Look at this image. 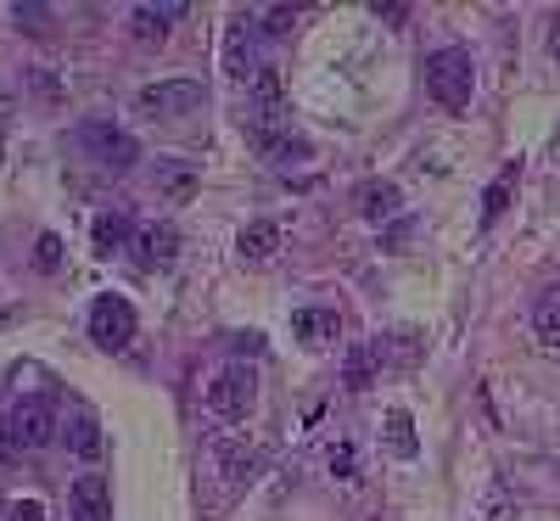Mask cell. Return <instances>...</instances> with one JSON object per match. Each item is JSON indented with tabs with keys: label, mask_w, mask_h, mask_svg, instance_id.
<instances>
[{
	"label": "cell",
	"mask_w": 560,
	"mask_h": 521,
	"mask_svg": "<svg viewBox=\"0 0 560 521\" xmlns=\"http://www.w3.org/2000/svg\"><path fill=\"white\" fill-rule=\"evenodd\" d=\"M471 90H477V62L465 45H443V51L427 57V96L448 113L471 107Z\"/></svg>",
	"instance_id": "1"
},
{
	"label": "cell",
	"mask_w": 560,
	"mask_h": 521,
	"mask_svg": "<svg viewBox=\"0 0 560 521\" xmlns=\"http://www.w3.org/2000/svg\"><path fill=\"white\" fill-rule=\"evenodd\" d=\"M258 404V370L253 364H224L208 382V409L219 420H247Z\"/></svg>",
	"instance_id": "2"
},
{
	"label": "cell",
	"mask_w": 560,
	"mask_h": 521,
	"mask_svg": "<svg viewBox=\"0 0 560 521\" xmlns=\"http://www.w3.org/2000/svg\"><path fill=\"white\" fill-rule=\"evenodd\" d=\"M208 102V90L197 79H158L147 84L135 96V113H147V118H185V113H202Z\"/></svg>",
	"instance_id": "3"
},
{
	"label": "cell",
	"mask_w": 560,
	"mask_h": 521,
	"mask_svg": "<svg viewBox=\"0 0 560 521\" xmlns=\"http://www.w3.org/2000/svg\"><path fill=\"white\" fill-rule=\"evenodd\" d=\"M90 337H96V348L107 354H124L135 343V309L113 292H102L96 303H90Z\"/></svg>",
	"instance_id": "4"
},
{
	"label": "cell",
	"mask_w": 560,
	"mask_h": 521,
	"mask_svg": "<svg viewBox=\"0 0 560 521\" xmlns=\"http://www.w3.org/2000/svg\"><path fill=\"white\" fill-rule=\"evenodd\" d=\"M7 426H12L18 449H45V443H57V432H62L51 398H23V404L7 415Z\"/></svg>",
	"instance_id": "5"
},
{
	"label": "cell",
	"mask_w": 560,
	"mask_h": 521,
	"mask_svg": "<svg viewBox=\"0 0 560 521\" xmlns=\"http://www.w3.org/2000/svg\"><path fill=\"white\" fill-rule=\"evenodd\" d=\"M84 152L96 158L102 169H113V174H124V169H135V158H140V147H135V135H124V129H113V124H84Z\"/></svg>",
	"instance_id": "6"
},
{
	"label": "cell",
	"mask_w": 560,
	"mask_h": 521,
	"mask_svg": "<svg viewBox=\"0 0 560 521\" xmlns=\"http://www.w3.org/2000/svg\"><path fill=\"white\" fill-rule=\"evenodd\" d=\"M68 516L73 521H113V483L102 471H84V477L68 488Z\"/></svg>",
	"instance_id": "7"
},
{
	"label": "cell",
	"mask_w": 560,
	"mask_h": 521,
	"mask_svg": "<svg viewBox=\"0 0 560 521\" xmlns=\"http://www.w3.org/2000/svg\"><path fill=\"white\" fill-rule=\"evenodd\" d=\"M253 18H236L230 23V34H224V73L230 79H242V84H253L258 79V57H253V28H247Z\"/></svg>",
	"instance_id": "8"
},
{
	"label": "cell",
	"mask_w": 560,
	"mask_h": 521,
	"mask_svg": "<svg viewBox=\"0 0 560 521\" xmlns=\"http://www.w3.org/2000/svg\"><path fill=\"white\" fill-rule=\"evenodd\" d=\"M135 258L147 264V269H163L179 258V230L174 224H147V230H135Z\"/></svg>",
	"instance_id": "9"
},
{
	"label": "cell",
	"mask_w": 560,
	"mask_h": 521,
	"mask_svg": "<svg viewBox=\"0 0 560 521\" xmlns=\"http://www.w3.org/2000/svg\"><path fill=\"white\" fill-rule=\"evenodd\" d=\"M292 337H303L308 348H331L342 337V320H337V309H298L292 314Z\"/></svg>",
	"instance_id": "10"
},
{
	"label": "cell",
	"mask_w": 560,
	"mask_h": 521,
	"mask_svg": "<svg viewBox=\"0 0 560 521\" xmlns=\"http://www.w3.org/2000/svg\"><path fill=\"white\" fill-rule=\"evenodd\" d=\"M247 140H253L269 163H303V158H308V140H298L292 129H258V124H253Z\"/></svg>",
	"instance_id": "11"
},
{
	"label": "cell",
	"mask_w": 560,
	"mask_h": 521,
	"mask_svg": "<svg viewBox=\"0 0 560 521\" xmlns=\"http://www.w3.org/2000/svg\"><path fill=\"white\" fill-rule=\"evenodd\" d=\"M174 18H185L179 0H168V7H135V12H129V34H135L140 45H158V39H168V23H174Z\"/></svg>",
	"instance_id": "12"
},
{
	"label": "cell",
	"mask_w": 560,
	"mask_h": 521,
	"mask_svg": "<svg viewBox=\"0 0 560 521\" xmlns=\"http://www.w3.org/2000/svg\"><path fill=\"white\" fill-rule=\"evenodd\" d=\"M62 438H68V449H73L79 460H102V420L90 415V409H73V415H68Z\"/></svg>",
	"instance_id": "13"
},
{
	"label": "cell",
	"mask_w": 560,
	"mask_h": 521,
	"mask_svg": "<svg viewBox=\"0 0 560 521\" xmlns=\"http://www.w3.org/2000/svg\"><path fill=\"white\" fill-rule=\"evenodd\" d=\"M236 253H242L247 264H269V258L280 253V230H275L269 219H253V224L236 235Z\"/></svg>",
	"instance_id": "14"
},
{
	"label": "cell",
	"mask_w": 560,
	"mask_h": 521,
	"mask_svg": "<svg viewBox=\"0 0 560 521\" xmlns=\"http://www.w3.org/2000/svg\"><path fill=\"white\" fill-rule=\"evenodd\" d=\"M533 337L544 348H560V287L538 292V303H533Z\"/></svg>",
	"instance_id": "15"
},
{
	"label": "cell",
	"mask_w": 560,
	"mask_h": 521,
	"mask_svg": "<svg viewBox=\"0 0 560 521\" xmlns=\"http://www.w3.org/2000/svg\"><path fill=\"white\" fill-rule=\"evenodd\" d=\"M382 443H387V454H398V460H415V454H420V438H415V420H409L404 409H393V415L382 420Z\"/></svg>",
	"instance_id": "16"
},
{
	"label": "cell",
	"mask_w": 560,
	"mask_h": 521,
	"mask_svg": "<svg viewBox=\"0 0 560 521\" xmlns=\"http://www.w3.org/2000/svg\"><path fill=\"white\" fill-rule=\"evenodd\" d=\"M213 454H219V465H224V477L236 483V488L258 477V449H247V443H219Z\"/></svg>",
	"instance_id": "17"
},
{
	"label": "cell",
	"mask_w": 560,
	"mask_h": 521,
	"mask_svg": "<svg viewBox=\"0 0 560 521\" xmlns=\"http://www.w3.org/2000/svg\"><path fill=\"white\" fill-rule=\"evenodd\" d=\"M129 219L124 213H96V224H90V242H96V253H118V247H129Z\"/></svg>",
	"instance_id": "18"
},
{
	"label": "cell",
	"mask_w": 560,
	"mask_h": 521,
	"mask_svg": "<svg viewBox=\"0 0 560 521\" xmlns=\"http://www.w3.org/2000/svg\"><path fill=\"white\" fill-rule=\"evenodd\" d=\"M158 192H168L174 202H185L197 192V169L191 163H158Z\"/></svg>",
	"instance_id": "19"
},
{
	"label": "cell",
	"mask_w": 560,
	"mask_h": 521,
	"mask_svg": "<svg viewBox=\"0 0 560 521\" xmlns=\"http://www.w3.org/2000/svg\"><path fill=\"white\" fill-rule=\"evenodd\" d=\"M398 185L393 180H382V185H364L359 192V208H364V219H387V213H398Z\"/></svg>",
	"instance_id": "20"
},
{
	"label": "cell",
	"mask_w": 560,
	"mask_h": 521,
	"mask_svg": "<svg viewBox=\"0 0 560 521\" xmlns=\"http://www.w3.org/2000/svg\"><path fill=\"white\" fill-rule=\"evenodd\" d=\"M516 180H522V163H510L493 185H488V197H482V219H499L510 208V192H516Z\"/></svg>",
	"instance_id": "21"
},
{
	"label": "cell",
	"mask_w": 560,
	"mask_h": 521,
	"mask_svg": "<svg viewBox=\"0 0 560 521\" xmlns=\"http://www.w3.org/2000/svg\"><path fill=\"white\" fill-rule=\"evenodd\" d=\"M376 359H382V348H353V359H348V387L353 393H364L376 382Z\"/></svg>",
	"instance_id": "22"
},
{
	"label": "cell",
	"mask_w": 560,
	"mask_h": 521,
	"mask_svg": "<svg viewBox=\"0 0 560 521\" xmlns=\"http://www.w3.org/2000/svg\"><path fill=\"white\" fill-rule=\"evenodd\" d=\"M34 264H39L45 275H51V269L62 264V235H51V230H45L39 242H34Z\"/></svg>",
	"instance_id": "23"
},
{
	"label": "cell",
	"mask_w": 560,
	"mask_h": 521,
	"mask_svg": "<svg viewBox=\"0 0 560 521\" xmlns=\"http://www.w3.org/2000/svg\"><path fill=\"white\" fill-rule=\"evenodd\" d=\"M292 23H298V7H269L264 12V34H275V39L292 34Z\"/></svg>",
	"instance_id": "24"
},
{
	"label": "cell",
	"mask_w": 560,
	"mask_h": 521,
	"mask_svg": "<svg viewBox=\"0 0 560 521\" xmlns=\"http://www.w3.org/2000/svg\"><path fill=\"white\" fill-rule=\"evenodd\" d=\"M7 521H51V510H45L39 499H12L7 505Z\"/></svg>",
	"instance_id": "25"
},
{
	"label": "cell",
	"mask_w": 560,
	"mask_h": 521,
	"mask_svg": "<svg viewBox=\"0 0 560 521\" xmlns=\"http://www.w3.org/2000/svg\"><path fill=\"white\" fill-rule=\"evenodd\" d=\"M353 465H359L353 443H337V449H331V471H337V477H353Z\"/></svg>",
	"instance_id": "26"
},
{
	"label": "cell",
	"mask_w": 560,
	"mask_h": 521,
	"mask_svg": "<svg viewBox=\"0 0 560 521\" xmlns=\"http://www.w3.org/2000/svg\"><path fill=\"white\" fill-rule=\"evenodd\" d=\"M12 18H18L23 28H45V18H51V12H45V7H12Z\"/></svg>",
	"instance_id": "27"
},
{
	"label": "cell",
	"mask_w": 560,
	"mask_h": 521,
	"mask_svg": "<svg viewBox=\"0 0 560 521\" xmlns=\"http://www.w3.org/2000/svg\"><path fill=\"white\" fill-rule=\"evenodd\" d=\"M482 521H510V499H504V494H488V505H482Z\"/></svg>",
	"instance_id": "28"
},
{
	"label": "cell",
	"mask_w": 560,
	"mask_h": 521,
	"mask_svg": "<svg viewBox=\"0 0 560 521\" xmlns=\"http://www.w3.org/2000/svg\"><path fill=\"white\" fill-rule=\"evenodd\" d=\"M12 449H18V438H12V426H7V420H0V465H7V460H12Z\"/></svg>",
	"instance_id": "29"
},
{
	"label": "cell",
	"mask_w": 560,
	"mask_h": 521,
	"mask_svg": "<svg viewBox=\"0 0 560 521\" xmlns=\"http://www.w3.org/2000/svg\"><path fill=\"white\" fill-rule=\"evenodd\" d=\"M7 320H18V314H12V309H7V314H0V325H7Z\"/></svg>",
	"instance_id": "30"
},
{
	"label": "cell",
	"mask_w": 560,
	"mask_h": 521,
	"mask_svg": "<svg viewBox=\"0 0 560 521\" xmlns=\"http://www.w3.org/2000/svg\"><path fill=\"white\" fill-rule=\"evenodd\" d=\"M555 57H560V28H555Z\"/></svg>",
	"instance_id": "31"
}]
</instances>
